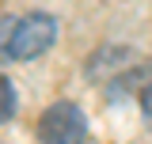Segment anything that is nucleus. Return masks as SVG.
<instances>
[{
  "mask_svg": "<svg viewBox=\"0 0 152 144\" xmlns=\"http://www.w3.org/2000/svg\"><path fill=\"white\" fill-rule=\"evenodd\" d=\"M88 137V121L76 103H53L38 121V140L42 144H84Z\"/></svg>",
  "mask_w": 152,
  "mask_h": 144,
  "instance_id": "2",
  "label": "nucleus"
},
{
  "mask_svg": "<svg viewBox=\"0 0 152 144\" xmlns=\"http://www.w3.org/2000/svg\"><path fill=\"white\" fill-rule=\"evenodd\" d=\"M15 114V91H12V84L0 76V121H8Z\"/></svg>",
  "mask_w": 152,
  "mask_h": 144,
  "instance_id": "3",
  "label": "nucleus"
},
{
  "mask_svg": "<svg viewBox=\"0 0 152 144\" xmlns=\"http://www.w3.org/2000/svg\"><path fill=\"white\" fill-rule=\"evenodd\" d=\"M141 110H145V118L152 121V84H148L145 91H141Z\"/></svg>",
  "mask_w": 152,
  "mask_h": 144,
  "instance_id": "4",
  "label": "nucleus"
},
{
  "mask_svg": "<svg viewBox=\"0 0 152 144\" xmlns=\"http://www.w3.org/2000/svg\"><path fill=\"white\" fill-rule=\"evenodd\" d=\"M53 34H57L53 19L46 12H31V15H23L12 27V34H8V57L12 61H31V57L46 53L53 46Z\"/></svg>",
  "mask_w": 152,
  "mask_h": 144,
  "instance_id": "1",
  "label": "nucleus"
}]
</instances>
